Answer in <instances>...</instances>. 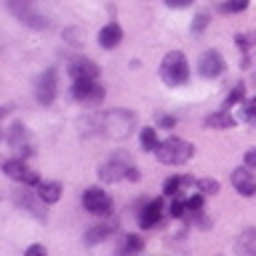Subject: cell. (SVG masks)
Here are the masks:
<instances>
[{"instance_id":"obj_1","label":"cell","mask_w":256,"mask_h":256,"mask_svg":"<svg viewBox=\"0 0 256 256\" xmlns=\"http://www.w3.org/2000/svg\"><path fill=\"white\" fill-rule=\"evenodd\" d=\"M160 78H163L166 86L171 88H179L190 80V64H187V56L182 51H168L163 56V64H160Z\"/></svg>"},{"instance_id":"obj_2","label":"cell","mask_w":256,"mask_h":256,"mask_svg":"<svg viewBox=\"0 0 256 256\" xmlns=\"http://www.w3.org/2000/svg\"><path fill=\"white\" fill-rule=\"evenodd\" d=\"M136 128V115L128 110H110L104 112V123H102V134L110 136V139H128Z\"/></svg>"},{"instance_id":"obj_3","label":"cell","mask_w":256,"mask_h":256,"mask_svg":"<svg viewBox=\"0 0 256 256\" xmlns=\"http://www.w3.org/2000/svg\"><path fill=\"white\" fill-rule=\"evenodd\" d=\"M6 8L22 24H27V27H32V30H48V27H51L48 16L40 14V3H38V0H6Z\"/></svg>"},{"instance_id":"obj_4","label":"cell","mask_w":256,"mask_h":256,"mask_svg":"<svg viewBox=\"0 0 256 256\" xmlns=\"http://www.w3.org/2000/svg\"><path fill=\"white\" fill-rule=\"evenodd\" d=\"M155 155H158L160 163H166V166H184L192 155H195V147H192L190 142L179 139V136H171V139H166L160 144V150Z\"/></svg>"},{"instance_id":"obj_5","label":"cell","mask_w":256,"mask_h":256,"mask_svg":"<svg viewBox=\"0 0 256 256\" xmlns=\"http://www.w3.org/2000/svg\"><path fill=\"white\" fill-rule=\"evenodd\" d=\"M6 144H8V150H11L19 160L27 158V155H32V139H30L27 128H24L22 123H14V126L6 131Z\"/></svg>"},{"instance_id":"obj_6","label":"cell","mask_w":256,"mask_h":256,"mask_svg":"<svg viewBox=\"0 0 256 256\" xmlns=\"http://www.w3.org/2000/svg\"><path fill=\"white\" fill-rule=\"evenodd\" d=\"M83 206H86L88 214L104 216V214L112 211V198H110L104 190H99V187H88V190L83 192Z\"/></svg>"},{"instance_id":"obj_7","label":"cell","mask_w":256,"mask_h":256,"mask_svg":"<svg viewBox=\"0 0 256 256\" xmlns=\"http://www.w3.org/2000/svg\"><path fill=\"white\" fill-rule=\"evenodd\" d=\"M224 70H227V64H224V56H222L219 51L208 48V51L200 54V59H198V72H200L203 78L214 80V78H219Z\"/></svg>"},{"instance_id":"obj_8","label":"cell","mask_w":256,"mask_h":256,"mask_svg":"<svg viewBox=\"0 0 256 256\" xmlns=\"http://www.w3.org/2000/svg\"><path fill=\"white\" fill-rule=\"evenodd\" d=\"M3 171H6L8 179H16V182L27 184V187H38V184H40V176H38L35 171H30V168L24 166V160H19V158L6 160V163H3Z\"/></svg>"},{"instance_id":"obj_9","label":"cell","mask_w":256,"mask_h":256,"mask_svg":"<svg viewBox=\"0 0 256 256\" xmlns=\"http://www.w3.org/2000/svg\"><path fill=\"white\" fill-rule=\"evenodd\" d=\"M14 203L19 206V208H24L27 214H32L38 222H46V211H43V200H40V195L38 192H30V190H16L14 192Z\"/></svg>"},{"instance_id":"obj_10","label":"cell","mask_w":256,"mask_h":256,"mask_svg":"<svg viewBox=\"0 0 256 256\" xmlns=\"http://www.w3.org/2000/svg\"><path fill=\"white\" fill-rule=\"evenodd\" d=\"M72 96L83 104H99L104 99V86H99L96 80H75Z\"/></svg>"},{"instance_id":"obj_11","label":"cell","mask_w":256,"mask_h":256,"mask_svg":"<svg viewBox=\"0 0 256 256\" xmlns=\"http://www.w3.org/2000/svg\"><path fill=\"white\" fill-rule=\"evenodd\" d=\"M35 96H38V102L43 104V107H48V104L56 99V70H54V67H48L43 75L38 78Z\"/></svg>"},{"instance_id":"obj_12","label":"cell","mask_w":256,"mask_h":256,"mask_svg":"<svg viewBox=\"0 0 256 256\" xmlns=\"http://www.w3.org/2000/svg\"><path fill=\"white\" fill-rule=\"evenodd\" d=\"M128 168H131V163H126L120 155H115V158H110L107 163L99 166V179L107 182V184L120 182V179H126V176H128Z\"/></svg>"},{"instance_id":"obj_13","label":"cell","mask_w":256,"mask_h":256,"mask_svg":"<svg viewBox=\"0 0 256 256\" xmlns=\"http://www.w3.org/2000/svg\"><path fill=\"white\" fill-rule=\"evenodd\" d=\"M163 214H166L163 200L155 198V200H150V203L142 206V211H139V224H142L144 230H150V227H155V224L163 219Z\"/></svg>"},{"instance_id":"obj_14","label":"cell","mask_w":256,"mask_h":256,"mask_svg":"<svg viewBox=\"0 0 256 256\" xmlns=\"http://www.w3.org/2000/svg\"><path fill=\"white\" fill-rule=\"evenodd\" d=\"M70 75H72V80H96L99 78V64L96 62H91V59H72L70 62Z\"/></svg>"},{"instance_id":"obj_15","label":"cell","mask_w":256,"mask_h":256,"mask_svg":"<svg viewBox=\"0 0 256 256\" xmlns=\"http://www.w3.org/2000/svg\"><path fill=\"white\" fill-rule=\"evenodd\" d=\"M232 187H235L243 198H254L256 195V176L248 168H235L232 171Z\"/></svg>"},{"instance_id":"obj_16","label":"cell","mask_w":256,"mask_h":256,"mask_svg":"<svg viewBox=\"0 0 256 256\" xmlns=\"http://www.w3.org/2000/svg\"><path fill=\"white\" fill-rule=\"evenodd\" d=\"M123 43V27L115 22H107V27H102L99 32V46L102 48H118Z\"/></svg>"},{"instance_id":"obj_17","label":"cell","mask_w":256,"mask_h":256,"mask_svg":"<svg viewBox=\"0 0 256 256\" xmlns=\"http://www.w3.org/2000/svg\"><path fill=\"white\" fill-rule=\"evenodd\" d=\"M142 251H144L142 235H126L118 246V256H142Z\"/></svg>"},{"instance_id":"obj_18","label":"cell","mask_w":256,"mask_h":256,"mask_svg":"<svg viewBox=\"0 0 256 256\" xmlns=\"http://www.w3.org/2000/svg\"><path fill=\"white\" fill-rule=\"evenodd\" d=\"M206 128H216V131H224V128H235V115L227 110H219V112H214V115H208L206 118Z\"/></svg>"},{"instance_id":"obj_19","label":"cell","mask_w":256,"mask_h":256,"mask_svg":"<svg viewBox=\"0 0 256 256\" xmlns=\"http://www.w3.org/2000/svg\"><path fill=\"white\" fill-rule=\"evenodd\" d=\"M235 254L238 256H256V230H246L235 240Z\"/></svg>"},{"instance_id":"obj_20","label":"cell","mask_w":256,"mask_h":256,"mask_svg":"<svg viewBox=\"0 0 256 256\" xmlns=\"http://www.w3.org/2000/svg\"><path fill=\"white\" fill-rule=\"evenodd\" d=\"M190 184H192V176H171L163 184V195L166 198H182L184 187H190Z\"/></svg>"},{"instance_id":"obj_21","label":"cell","mask_w":256,"mask_h":256,"mask_svg":"<svg viewBox=\"0 0 256 256\" xmlns=\"http://www.w3.org/2000/svg\"><path fill=\"white\" fill-rule=\"evenodd\" d=\"M38 195L43 203H59L62 198V184L59 182H40L38 184Z\"/></svg>"},{"instance_id":"obj_22","label":"cell","mask_w":256,"mask_h":256,"mask_svg":"<svg viewBox=\"0 0 256 256\" xmlns=\"http://www.w3.org/2000/svg\"><path fill=\"white\" fill-rule=\"evenodd\" d=\"M112 230H115V222L112 224H96V227H91L86 232V246H96V243H102V240H107L112 235Z\"/></svg>"},{"instance_id":"obj_23","label":"cell","mask_w":256,"mask_h":256,"mask_svg":"<svg viewBox=\"0 0 256 256\" xmlns=\"http://www.w3.org/2000/svg\"><path fill=\"white\" fill-rule=\"evenodd\" d=\"M160 144H163V142L158 139V128H142V150L158 152Z\"/></svg>"},{"instance_id":"obj_24","label":"cell","mask_w":256,"mask_h":256,"mask_svg":"<svg viewBox=\"0 0 256 256\" xmlns=\"http://www.w3.org/2000/svg\"><path fill=\"white\" fill-rule=\"evenodd\" d=\"M243 96H246V86H243V83H238V86L227 94V99H224V110L230 112V107H238V104L243 102Z\"/></svg>"},{"instance_id":"obj_25","label":"cell","mask_w":256,"mask_h":256,"mask_svg":"<svg viewBox=\"0 0 256 256\" xmlns=\"http://www.w3.org/2000/svg\"><path fill=\"white\" fill-rule=\"evenodd\" d=\"M198 190H200V195H216V192H219V182L216 179H200Z\"/></svg>"},{"instance_id":"obj_26","label":"cell","mask_w":256,"mask_h":256,"mask_svg":"<svg viewBox=\"0 0 256 256\" xmlns=\"http://www.w3.org/2000/svg\"><path fill=\"white\" fill-rule=\"evenodd\" d=\"M243 120L246 123H256V96L243 104Z\"/></svg>"},{"instance_id":"obj_27","label":"cell","mask_w":256,"mask_h":256,"mask_svg":"<svg viewBox=\"0 0 256 256\" xmlns=\"http://www.w3.org/2000/svg\"><path fill=\"white\" fill-rule=\"evenodd\" d=\"M248 8V0H227V3L222 6V11H227V14H232V11H246Z\"/></svg>"},{"instance_id":"obj_28","label":"cell","mask_w":256,"mask_h":256,"mask_svg":"<svg viewBox=\"0 0 256 256\" xmlns=\"http://www.w3.org/2000/svg\"><path fill=\"white\" fill-rule=\"evenodd\" d=\"M200 211H203V195L187 198V214H200Z\"/></svg>"},{"instance_id":"obj_29","label":"cell","mask_w":256,"mask_h":256,"mask_svg":"<svg viewBox=\"0 0 256 256\" xmlns=\"http://www.w3.org/2000/svg\"><path fill=\"white\" fill-rule=\"evenodd\" d=\"M24 256H48V251H46V248L40 246V243H32L27 251H24Z\"/></svg>"},{"instance_id":"obj_30","label":"cell","mask_w":256,"mask_h":256,"mask_svg":"<svg viewBox=\"0 0 256 256\" xmlns=\"http://www.w3.org/2000/svg\"><path fill=\"white\" fill-rule=\"evenodd\" d=\"M206 27H208V14H200L195 19V24H192V32H203Z\"/></svg>"},{"instance_id":"obj_31","label":"cell","mask_w":256,"mask_h":256,"mask_svg":"<svg viewBox=\"0 0 256 256\" xmlns=\"http://www.w3.org/2000/svg\"><path fill=\"white\" fill-rule=\"evenodd\" d=\"M158 126H160V128H174V126H176V118H174V115H160Z\"/></svg>"},{"instance_id":"obj_32","label":"cell","mask_w":256,"mask_h":256,"mask_svg":"<svg viewBox=\"0 0 256 256\" xmlns=\"http://www.w3.org/2000/svg\"><path fill=\"white\" fill-rule=\"evenodd\" d=\"M166 6L168 8H187V6H192V0H166Z\"/></svg>"},{"instance_id":"obj_33","label":"cell","mask_w":256,"mask_h":256,"mask_svg":"<svg viewBox=\"0 0 256 256\" xmlns=\"http://www.w3.org/2000/svg\"><path fill=\"white\" fill-rule=\"evenodd\" d=\"M246 168H256V150L246 152Z\"/></svg>"}]
</instances>
